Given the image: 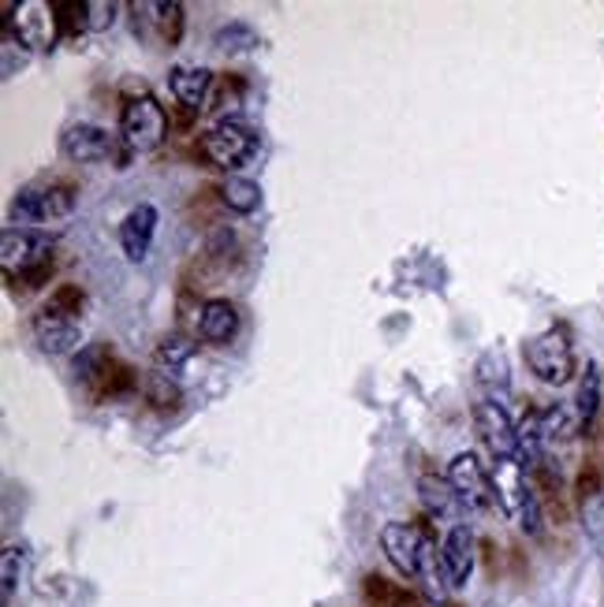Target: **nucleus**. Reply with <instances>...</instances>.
I'll list each match as a JSON object with an SVG mask.
<instances>
[{"mask_svg": "<svg viewBox=\"0 0 604 607\" xmlns=\"http://www.w3.org/2000/svg\"><path fill=\"white\" fill-rule=\"evenodd\" d=\"M221 205L228 213H239V216H250L254 209L262 205V187L254 179H243V176H228L221 183Z\"/></svg>", "mask_w": 604, "mask_h": 607, "instance_id": "412c9836", "label": "nucleus"}, {"mask_svg": "<svg viewBox=\"0 0 604 607\" xmlns=\"http://www.w3.org/2000/svg\"><path fill=\"white\" fill-rule=\"evenodd\" d=\"M575 414H579L582 432H590L593 421H597V414H601V369H597V362H586V369H582V377H579Z\"/></svg>", "mask_w": 604, "mask_h": 607, "instance_id": "aec40b11", "label": "nucleus"}, {"mask_svg": "<svg viewBox=\"0 0 604 607\" xmlns=\"http://www.w3.org/2000/svg\"><path fill=\"white\" fill-rule=\"evenodd\" d=\"M478 380L485 388H500V392H508V358L504 351H485L481 354V362H478Z\"/></svg>", "mask_w": 604, "mask_h": 607, "instance_id": "a878e982", "label": "nucleus"}, {"mask_svg": "<svg viewBox=\"0 0 604 607\" xmlns=\"http://www.w3.org/2000/svg\"><path fill=\"white\" fill-rule=\"evenodd\" d=\"M213 86H217V79H213L209 68H172L168 71V90L183 109L206 105Z\"/></svg>", "mask_w": 604, "mask_h": 607, "instance_id": "f3484780", "label": "nucleus"}, {"mask_svg": "<svg viewBox=\"0 0 604 607\" xmlns=\"http://www.w3.org/2000/svg\"><path fill=\"white\" fill-rule=\"evenodd\" d=\"M239 97H243V82L239 79H228V86H224L221 94L213 97V112H217L221 120H235L232 109L239 105Z\"/></svg>", "mask_w": 604, "mask_h": 607, "instance_id": "2f4dec72", "label": "nucleus"}, {"mask_svg": "<svg viewBox=\"0 0 604 607\" xmlns=\"http://www.w3.org/2000/svg\"><path fill=\"white\" fill-rule=\"evenodd\" d=\"M75 380L94 399H120L139 384V377L105 343H90L75 354Z\"/></svg>", "mask_w": 604, "mask_h": 607, "instance_id": "f03ea898", "label": "nucleus"}, {"mask_svg": "<svg viewBox=\"0 0 604 607\" xmlns=\"http://www.w3.org/2000/svg\"><path fill=\"white\" fill-rule=\"evenodd\" d=\"M4 38L19 41V45L27 49H38V53H49L60 38L57 4H45V0L4 4Z\"/></svg>", "mask_w": 604, "mask_h": 607, "instance_id": "39448f33", "label": "nucleus"}, {"mask_svg": "<svg viewBox=\"0 0 604 607\" xmlns=\"http://www.w3.org/2000/svg\"><path fill=\"white\" fill-rule=\"evenodd\" d=\"M83 302H86V295L79 291L75 284H60L53 295H49V310H57V313H68V317H75L79 310H83Z\"/></svg>", "mask_w": 604, "mask_h": 607, "instance_id": "c756f323", "label": "nucleus"}, {"mask_svg": "<svg viewBox=\"0 0 604 607\" xmlns=\"http://www.w3.org/2000/svg\"><path fill=\"white\" fill-rule=\"evenodd\" d=\"M444 481L452 485L455 500L463 503V511H489L496 503L493 477H489V470L481 466V459L474 451H459V455L448 462Z\"/></svg>", "mask_w": 604, "mask_h": 607, "instance_id": "1a4fd4ad", "label": "nucleus"}, {"mask_svg": "<svg viewBox=\"0 0 604 607\" xmlns=\"http://www.w3.org/2000/svg\"><path fill=\"white\" fill-rule=\"evenodd\" d=\"M258 146H262L258 131L247 127L243 120H217L206 135L198 138V153L209 161V168H221V172L243 168V164L258 153Z\"/></svg>", "mask_w": 604, "mask_h": 607, "instance_id": "20e7f679", "label": "nucleus"}, {"mask_svg": "<svg viewBox=\"0 0 604 607\" xmlns=\"http://www.w3.org/2000/svg\"><path fill=\"white\" fill-rule=\"evenodd\" d=\"M362 600H366V607H422L407 585L388 582V578H381V574H366Z\"/></svg>", "mask_w": 604, "mask_h": 607, "instance_id": "6ab92c4d", "label": "nucleus"}, {"mask_svg": "<svg viewBox=\"0 0 604 607\" xmlns=\"http://www.w3.org/2000/svg\"><path fill=\"white\" fill-rule=\"evenodd\" d=\"M213 45L221 49V53H247V49L258 45V30H254L250 23H228L217 30V38H213Z\"/></svg>", "mask_w": 604, "mask_h": 607, "instance_id": "393cba45", "label": "nucleus"}, {"mask_svg": "<svg viewBox=\"0 0 604 607\" xmlns=\"http://www.w3.org/2000/svg\"><path fill=\"white\" fill-rule=\"evenodd\" d=\"M526 473L530 470L522 466L519 459H496L493 470H489V477H493L496 507L504 511L522 533L538 537V533L545 529V518H541V496H538V488L526 481Z\"/></svg>", "mask_w": 604, "mask_h": 607, "instance_id": "f257e3e1", "label": "nucleus"}, {"mask_svg": "<svg viewBox=\"0 0 604 607\" xmlns=\"http://www.w3.org/2000/svg\"><path fill=\"white\" fill-rule=\"evenodd\" d=\"M116 12H120V4H112V0H86V30L90 34L109 30L116 23Z\"/></svg>", "mask_w": 604, "mask_h": 607, "instance_id": "c85d7f7f", "label": "nucleus"}, {"mask_svg": "<svg viewBox=\"0 0 604 607\" xmlns=\"http://www.w3.org/2000/svg\"><path fill=\"white\" fill-rule=\"evenodd\" d=\"M194 351H198V347H194L187 336H165L157 343V351H153V362L161 366V373H180L194 358Z\"/></svg>", "mask_w": 604, "mask_h": 607, "instance_id": "b1692460", "label": "nucleus"}, {"mask_svg": "<svg viewBox=\"0 0 604 607\" xmlns=\"http://www.w3.org/2000/svg\"><path fill=\"white\" fill-rule=\"evenodd\" d=\"M239 332V310L228 302V298H209L198 310V336L213 347L232 343V336Z\"/></svg>", "mask_w": 604, "mask_h": 607, "instance_id": "dca6fc26", "label": "nucleus"}, {"mask_svg": "<svg viewBox=\"0 0 604 607\" xmlns=\"http://www.w3.org/2000/svg\"><path fill=\"white\" fill-rule=\"evenodd\" d=\"M150 8V19H153V27H157V34L161 41L172 49V45H180V38H183V4L180 0H157V4H146Z\"/></svg>", "mask_w": 604, "mask_h": 607, "instance_id": "5701e85b", "label": "nucleus"}, {"mask_svg": "<svg viewBox=\"0 0 604 607\" xmlns=\"http://www.w3.org/2000/svg\"><path fill=\"white\" fill-rule=\"evenodd\" d=\"M0 593H4V604H12V596L19 589V548H4V559H0Z\"/></svg>", "mask_w": 604, "mask_h": 607, "instance_id": "7c9ffc66", "label": "nucleus"}, {"mask_svg": "<svg viewBox=\"0 0 604 607\" xmlns=\"http://www.w3.org/2000/svg\"><path fill=\"white\" fill-rule=\"evenodd\" d=\"M146 403L157 410H176L180 407V388L172 384L168 373H150L146 377Z\"/></svg>", "mask_w": 604, "mask_h": 607, "instance_id": "bb28decb", "label": "nucleus"}, {"mask_svg": "<svg viewBox=\"0 0 604 607\" xmlns=\"http://www.w3.org/2000/svg\"><path fill=\"white\" fill-rule=\"evenodd\" d=\"M526 366L541 384L549 388H563L575 380V347H571V336L567 328L552 325L545 332L530 336L526 339Z\"/></svg>", "mask_w": 604, "mask_h": 607, "instance_id": "7ed1b4c3", "label": "nucleus"}, {"mask_svg": "<svg viewBox=\"0 0 604 607\" xmlns=\"http://www.w3.org/2000/svg\"><path fill=\"white\" fill-rule=\"evenodd\" d=\"M34 339H38V347H42L45 354H79L83 351V328H79L75 317H68V313H57V310H45L34 317Z\"/></svg>", "mask_w": 604, "mask_h": 607, "instance_id": "f8f14e48", "label": "nucleus"}, {"mask_svg": "<svg viewBox=\"0 0 604 607\" xmlns=\"http://www.w3.org/2000/svg\"><path fill=\"white\" fill-rule=\"evenodd\" d=\"M474 425L493 451V459H519V421H511L508 407L496 399H481L474 407Z\"/></svg>", "mask_w": 604, "mask_h": 607, "instance_id": "9b49d317", "label": "nucleus"}, {"mask_svg": "<svg viewBox=\"0 0 604 607\" xmlns=\"http://www.w3.org/2000/svg\"><path fill=\"white\" fill-rule=\"evenodd\" d=\"M168 138V112L153 94L131 97L120 112V142L127 153H153Z\"/></svg>", "mask_w": 604, "mask_h": 607, "instance_id": "423d86ee", "label": "nucleus"}, {"mask_svg": "<svg viewBox=\"0 0 604 607\" xmlns=\"http://www.w3.org/2000/svg\"><path fill=\"white\" fill-rule=\"evenodd\" d=\"M53 235L42 232V228H8L0 235V269H4L8 280L16 276H27L34 269H45L53 265Z\"/></svg>", "mask_w": 604, "mask_h": 607, "instance_id": "6e6552de", "label": "nucleus"}, {"mask_svg": "<svg viewBox=\"0 0 604 607\" xmlns=\"http://www.w3.org/2000/svg\"><path fill=\"white\" fill-rule=\"evenodd\" d=\"M60 157L71 164H98L112 157V135L98 123H71L60 135Z\"/></svg>", "mask_w": 604, "mask_h": 607, "instance_id": "ddd939ff", "label": "nucleus"}, {"mask_svg": "<svg viewBox=\"0 0 604 607\" xmlns=\"http://www.w3.org/2000/svg\"><path fill=\"white\" fill-rule=\"evenodd\" d=\"M57 16H60V34H64V38L90 34V30H86V0H83V4H75V0H64V4H57Z\"/></svg>", "mask_w": 604, "mask_h": 607, "instance_id": "cd10ccee", "label": "nucleus"}, {"mask_svg": "<svg viewBox=\"0 0 604 607\" xmlns=\"http://www.w3.org/2000/svg\"><path fill=\"white\" fill-rule=\"evenodd\" d=\"M582 432L579 425V414H575V407H549V410H541V440H545V451L549 447H563V444H571Z\"/></svg>", "mask_w": 604, "mask_h": 607, "instance_id": "a211bd4d", "label": "nucleus"}, {"mask_svg": "<svg viewBox=\"0 0 604 607\" xmlns=\"http://www.w3.org/2000/svg\"><path fill=\"white\" fill-rule=\"evenodd\" d=\"M75 213V191L68 183H30L12 198L16 224H57Z\"/></svg>", "mask_w": 604, "mask_h": 607, "instance_id": "0eeeda50", "label": "nucleus"}, {"mask_svg": "<svg viewBox=\"0 0 604 607\" xmlns=\"http://www.w3.org/2000/svg\"><path fill=\"white\" fill-rule=\"evenodd\" d=\"M474 529L470 526H452L444 533V541H440V563H444V578L452 589H463L470 582V574H474Z\"/></svg>", "mask_w": 604, "mask_h": 607, "instance_id": "4468645a", "label": "nucleus"}, {"mask_svg": "<svg viewBox=\"0 0 604 607\" xmlns=\"http://www.w3.org/2000/svg\"><path fill=\"white\" fill-rule=\"evenodd\" d=\"M422 503H426V511L433 514V518H448V522H455V514L463 511V503L455 500L452 485L440 481V477H422Z\"/></svg>", "mask_w": 604, "mask_h": 607, "instance_id": "4be33fe9", "label": "nucleus"}, {"mask_svg": "<svg viewBox=\"0 0 604 607\" xmlns=\"http://www.w3.org/2000/svg\"><path fill=\"white\" fill-rule=\"evenodd\" d=\"M153 235H157V209L150 202L135 205L124 224H120V246H124L127 261H146L150 250H153Z\"/></svg>", "mask_w": 604, "mask_h": 607, "instance_id": "2eb2a0df", "label": "nucleus"}, {"mask_svg": "<svg viewBox=\"0 0 604 607\" xmlns=\"http://www.w3.org/2000/svg\"><path fill=\"white\" fill-rule=\"evenodd\" d=\"M429 541L433 537H429L422 526H414V522H388V526H381V548L388 555V563H392L407 582H418V574H422Z\"/></svg>", "mask_w": 604, "mask_h": 607, "instance_id": "9d476101", "label": "nucleus"}]
</instances>
